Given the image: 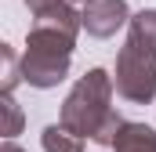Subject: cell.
<instances>
[{
  "instance_id": "obj_1",
  "label": "cell",
  "mask_w": 156,
  "mask_h": 152,
  "mask_svg": "<svg viewBox=\"0 0 156 152\" xmlns=\"http://www.w3.org/2000/svg\"><path fill=\"white\" fill-rule=\"evenodd\" d=\"M80 29H83V18L76 4L69 0L55 4L44 15H33V26L26 33V51H22V80L37 91L58 87L69 76Z\"/></svg>"
},
{
  "instance_id": "obj_2",
  "label": "cell",
  "mask_w": 156,
  "mask_h": 152,
  "mask_svg": "<svg viewBox=\"0 0 156 152\" xmlns=\"http://www.w3.org/2000/svg\"><path fill=\"white\" fill-rule=\"evenodd\" d=\"M113 94H116L113 76L105 69H87L66 94V102L58 109V123H66L69 130H76L80 138H87L94 145L113 149L120 127H123V116L113 109Z\"/></svg>"
},
{
  "instance_id": "obj_3",
  "label": "cell",
  "mask_w": 156,
  "mask_h": 152,
  "mask_svg": "<svg viewBox=\"0 0 156 152\" xmlns=\"http://www.w3.org/2000/svg\"><path fill=\"white\" fill-rule=\"evenodd\" d=\"M113 83L116 94L131 105H149L156 98V7H142L131 15Z\"/></svg>"
},
{
  "instance_id": "obj_4",
  "label": "cell",
  "mask_w": 156,
  "mask_h": 152,
  "mask_svg": "<svg viewBox=\"0 0 156 152\" xmlns=\"http://www.w3.org/2000/svg\"><path fill=\"white\" fill-rule=\"evenodd\" d=\"M80 18H83L87 36L109 40L131 22V7H127V0H87L80 7Z\"/></svg>"
},
{
  "instance_id": "obj_5",
  "label": "cell",
  "mask_w": 156,
  "mask_h": 152,
  "mask_svg": "<svg viewBox=\"0 0 156 152\" xmlns=\"http://www.w3.org/2000/svg\"><path fill=\"white\" fill-rule=\"evenodd\" d=\"M113 152H156V130L149 123H134V119H123Z\"/></svg>"
},
{
  "instance_id": "obj_6",
  "label": "cell",
  "mask_w": 156,
  "mask_h": 152,
  "mask_svg": "<svg viewBox=\"0 0 156 152\" xmlns=\"http://www.w3.org/2000/svg\"><path fill=\"white\" fill-rule=\"evenodd\" d=\"M40 145L44 152H83V138L76 130H69L66 123H47L40 134Z\"/></svg>"
},
{
  "instance_id": "obj_7",
  "label": "cell",
  "mask_w": 156,
  "mask_h": 152,
  "mask_svg": "<svg viewBox=\"0 0 156 152\" xmlns=\"http://www.w3.org/2000/svg\"><path fill=\"white\" fill-rule=\"evenodd\" d=\"M18 83H26L22 80V58L15 54L11 43H0V94H15Z\"/></svg>"
},
{
  "instance_id": "obj_8",
  "label": "cell",
  "mask_w": 156,
  "mask_h": 152,
  "mask_svg": "<svg viewBox=\"0 0 156 152\" xmlns=\"http://www.w3.org/2000/svg\"><path fill=\"white\" fill-rule=\"evenodd\" d=\"M0 105H4V134H7V138L22 134V123H26V112H22V105L15 102V94H0Z\"/></svg>"
},
{
  "instance_id": "obj_9",
  "label": "cell",
  "mask_w": 156,
  "mask_h": 152,
  "mask_svg": "<svg viewBox=\"0 0 156 152\" xmlns=\"http://www.w3.org/2000/svg\"><path fill=\"white\" fill-rule=\"evenodd\" d=\"M55 4H62V0H26V7H29V15H44V11H51Z\"/></svg>"
},
{
  "instance_id": "obj_10",
  "label": "cell",
  "mask_w": 156,
  "mask_h": 152,
  "mask_svg": "<svg viewBox=\"0 0 156 152\" xmlns=\"http://www.w3.org/2000/svg\"><path fill=\"white\" fill-rule=\"evenodd\" d=\"M0 152H26V149H22V145H18V141H15V138H7V141H4V145H0Z\"/></svg>"
},
{
  "instance_id": "obj_11",
  "label": "cell",
  "mask_w": 156,
  "mask_h": 152,
  "mask_svg": "<svg viewBox=\"0 0 156 152\" xmlns=\"http://www.w3.org/2000/svg\"><path fill=\"white\" fill-rule=\"evenodd\" d=\"M69 4H76V7H83V4H87V0H69Z\"/></svg>"
}]
</instances>
